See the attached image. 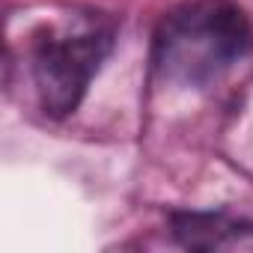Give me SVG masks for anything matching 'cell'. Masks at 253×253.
<instances>
[{
    "instance_id": "obj_1",
    "label": "cell",
    "mask_w": 253,
    "mask_h": 253,
    "mask_svg": "<svg viewBox=\"0 0 253 253\" xmlns=\"http://www.w3.org/2000/svg\"><path fill=\"white\" fill-rule=\"evenodd\" d=\"M253 45L247 15L226 0H197L170 12L155 33V69L167 84L206 86Z\"/></svg>"
},
{
    "instance_id": "obj_2",
    "label": "cell",
    "mask_w": 253,
    "mask_h": 253,
    "mask_svg": "<svg viewBox=\"0 0 253 253\" xmlns=\"http://www.w3.org/2000/svg\"><path fill=\"white\" fill-rule=\"evenodd\" d=\"M110 30L104 27H86L39 42L33 78L42 107L51 116H66L81 104L92 75L110 51Z\"/></svg>"
},
{
    "instance_id": "obj_3",
    "label": "cell",
    "mask_w": 253,
    "mask_h": 253,
    "mask_svg": "<svg viewBox=\"0 0 253 253\" xmlns=\"http://www.w3.org/2000/svg\"><path fill=\"white\" fill-rule=\"evenodd\" d=\"M176 235L197 250H241L253 247V229L226 220L220 214H182L176 217Z\"/></svg>"
}]
</instances>
